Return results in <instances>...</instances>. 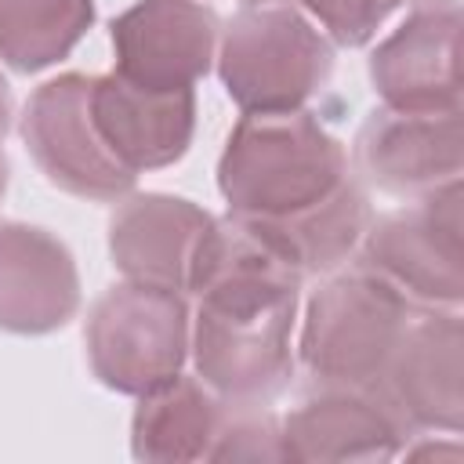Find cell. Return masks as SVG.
<instances>
[{
    "instance_id": "d6986e66",
    "label": "cell",
    "mask_w": 464,
    "mask_h": 464,
    "mask_svg": "<svg viewBox=\"0 0 464 464\" xmlns=\"http://www.w3.org/2000/svg\"><path fill=\"white\" fill-rule=\"evenodd\" d=\"M207 460H286L283 420L261 402H225Z\"/></svg>"
},
{
    "instance_id": "3957f363",
    "label": "cell",
    "mask_w": 464,
    "mask_h": 464,
    "mask_svg": "<svg viewBox=\"0 0 464 464\" xmlns=\"http://www.w3.org/2000/svg\"><path fill=\"white\" fill-rule=\"evenodd\" d=\"M417 304L366 268L330 276L304 308L297 359L315 388L377 392Z\"/></svg>"
},
{
    "instance_id": "e0dca14e",
    "label": "cell",
    "mask_w": 464,
    "mask_h": 464,
    "mask_svg": "<svg viewBox=\"0 0 464 464\" xmlns=\"http://www.w3.org/2000/svg\"><path fill=\"white\" fill-rule=\"evenodd\" d=\"M225 399H218L199 377L174 373L170 381L138 395L130 417V453L138 460H207L221 420Z\"/></svg>"
},
{
    "instance_id": "2e32d148",
    "label": "cell",
    "mask_w": 464,
    "mask_h": 464,
    "mask_svg": "<svg viewBox=\"0 0 464 464\" xmlns=\"http://www.w3.org/2000/svg\"><path fill=\"white\" fill-rule=\"evenodd\" d=\"M243 221V218H239ZM272 254H279L301 279L337 272L355 257L359 239L370 225V199L359 178H344L326 199L268 221H243Z\"/></svg>"
},
{
    "instance_id": "8992f818",
    "label": "cell",
    "mask_w": 464,
    "mask_h": 464,
    "mask_svg": "<svg viewBox=\"0 0 464 464\" xmlns=\"http://www.w3.org/2000/svg\"><path fill=\"white\" fill-rule=\"evenodd\" d=\"M188 334L192 312L185 294L123 279L91 304L83 344L94 377L105 388L138 399L181 373Z\"/></svg>"
},
{
    "instance_id": "52a82bcc",
    "label": "cell",
    "mask_w": 464,
    "mask_h": 464,
    "mask_svg": "<svg viewBox=\"0 0 464 464\" xmlns=\"http://www.w3.org/2000/svg\"><path fill=\"white\" fill-rule=\"evenodd\" d=\"M22 141L40 174L80 199L120 203L130 196L134 178L102 141L91 116V76L62 72L40 83L18 120Z\"/></svg>"
},
{
    "instance_id": "277c9868",
    "label": "cell",
    "mask_w": 464,
    "mask_h": 464,
    "mask_svg": "<svg viewBox=\"0 0 464 464\" xmlns=\"http://www.w3.org/2000/svg\"><path fill=\"white\" fill-rule=\"evenodd\" d=\"M218 76L239 112H294L334 72V44L290 4L236 11L218 36Z\"/></svg>"
},
{
    "instance_id": "9c48e42d",
    "label": "cell",
    "mask_w": 464,
    "mask_h": 464,
    "mask_svg": "<svg viewBox=\"0 0 464 464\" xmlns=\"http://www.w3.org/2000/svg\"><path fill=\"white\" fill-rule=\"evenodd\" d=\"M221 18L203 0H138L112 18L116 76L152 91H192L214 65Z\"/></svg>"
},
{
    "instance_id": "30bf717a",
    "label": "cell",
    "mask_w": 464,
    "mask_h": 464,
    "mask_svg": "<svg viewBox=\"0 0 464 464\" xmlns=\"http://www.w3.org/2000/svg\"><path fill=\"white\" fill-rule=\"evenodd\" d=\"M370 83L384 109H460V4L424 0L370 54Z\"/></svg>"
},
{
    "instance_id": "7c38bea8",
    "label": "cell",
    "mask_w": 464,
    "mask_h": 464,
    "mask_svg": "<svg viewBox=\"0 0 464 464\" xmlns=\"http://www.w3.org/2000/svg\"><path fill=\"white\" fill-rule=\"evenodd\" d=\"M214 218L167 192L123 196L109 218V254L127 283L188 294L196 254Z\"/></svg>"
},
{
    "instance_id": "6da1fadb",
    "label": "cell",
    "mask_w": 464,
    "mask_h": 464,
    "mask_svg": "<svg viewBox=\"0 0 464 464\" xmlns=\"http://www.w3.org/2000/svg\"><path fill=\"white\" fill-rule=\"evenodd\" d=\"M297 290L301 276L239 218H214L188 286L196 294L188 355L218 399L268 406L290 384Z\"/></svg>"
},
{
    "instance_id": "5bb4252c",
    "label": "cell",
    "mask_w": 464,
    "mask_h": 464,
    "mask_svg": "<svg viewBox=\"0 0 464 464\" xmlns=\"http://www.w3.org/2000/svg\"><path fill=\"white\" fill-rule=\"evenodd\" d=\"M80 308V276L69 246L40 225H0V330L51 334Z\"/></svg>"
},
{
    "instance_id": "5b68a950",
    "label": "cell",
    "mask_w": 464,
    "mask_h": 464,
    "mask_svg": "<svg viewBox=\"0 0 464 464\" xmlns=\"http://www.w3.org/2000/svg\"><path fill=\"white\" fill-rule=\"evenodd\" d=\"M460 178L417 196L410 207L370 218L355 265L384 279L417 308H460L464 301V214Z\"/></svg>"
},
{
    "instance_id": "9a60e30c",
    "label": "cell",
    "mask_w": 464,
    "mask_h": 464,
    "mask_svg": "<svg viewBox=\"0 0 464 464\" xmlns=\"http://www.w3.org/2000/svg\"><path fill=\"white\" fill-rule=\"evenodd\" d=\"M410 439L377 392L315 388L283 417L286 460H392Z\"/></svg>"
},
{
    "instance_id": "7402d4cb",
    "label": "cell",
    "mask_w": 464,
    "mask_h": 464,
    "mask_svg": "<svg viewBox=\"0 0 464 464\" xmlns=\"http://www.w3.org/2000/svg\"><path fill=\"white\" fill-rule=\"evenodd\" d=\"M11 130V87L7 80L0 76V138Z\"/></svg>"
},
{
    "instance_id": "4fadbf2b",
    "label": "cell",
    "mask_w": 464,
    "mask_h": 464,
    "mask_svg": "<svg viewBox=\"0 0 464 464\" xmlns=\"http://www.w3.org/2000/svg\"><path fill=\"white\" fill-rule=\"evenodd\" d=\"M91 116L109 152L130 170H160L178 163L196 130L192 91H152L116 72L91 76Z\"/></svg>"
},
{
    "instance_id": "7a4b0ae2",
    "label": "cell",
    "mask_w": 464,
    "mask_h": 464,
    "mask_svg": "<svg viewBox=\"0 0 464 464\" xmlns=\"http://www.w3.org/2000/svg\"><path fill=\"white\" fill-rule=\"evenodd\" d=\"M344 145L304 109L243 112L218 160V188L232 218L268 221L326 199L348 178Z\"/></svg>"
},
{
    "instance_id": "8fae6325",
    "label": "cell",
    "mask_w": 464,
    "mask_h": 464,
    "mask_svg": "<svg viewBox=\"0 0 464 464\" xmlns=\"http://www.w3.org/2000/svg\"><path fill=\"white\" fill-rule=\"evenodd\" d=\"M355 167L362 181L392 196H424L464 167L460 109L453 112H399L377 109L355 134Z\"/></svg>"
},
{
    "instance_id": "cb8c5ba5",
    "label": "cell",
    "mask_w": 464,
    "mask_h": 464,
    "mask_svg": "<svg viewBox=\"0 0 464 464\" xmlns=\"http://www.w3.org/2000/svg\"><path fill=\"white\" fill-rule=\"evenodd\" d=\"M261 4H290V0H243V7H261Z\"/></svg>"
},
{
    "instance_id": "603a6c76",
    "label": "cell",
    "mask_w": 464,
    "mask_h": 464,
    "mask_svg": "<svg viewBox=\"0 0 464 464\" xmlns=\"http://www.w3.org/2000/svg\"><path fill=\"white\" fill-rule=\"evenodd\" d=\"M7 174H11V167H7V156L0 152V199H4V192H7Z\"/></svg>"
},
{
    "instance_id": "ba28073f",
    "label": "cell",
    "mask_w": 464,
    "mask_h": 464,
    "mask_svg": "<svg viewBox=\"0 0 464 464\" xmlns=\"http://www.w3.org/2000/svg\"><path fill=\"white\" fill-rule=\"evenodd\" d=\"M377 395L410 435L464 428V323L457 308L413 312Z\"/></svg>"
},
{
    "instance_id": "44dd1931",
    "label": "cell",
    "mask_w": 464,
    "mask_h": 464,
    "mask_svg": "<svg viewBox=\"0 0 464 464\" xmlns=\"http://www.w3.org/2000/svg\"><path fill=\"white\" fill-rule=\"evenodd\" d=\"M410 460H460V442L457 439H450V442H431V439H424V442H417L413 450L406 446L402 450Z\"/></svg>"
},
{
    "instance_id": "ffe728a7",
    "label": "cell",
    "mask_w": 464,
    "mask_h": 464,
    "mask_svg": "<svg viewBox=\"0 0 464 464\" xmlns=\"http://www.w3.org/2000/svg\"><path fill=\"white\" fill-rule=\"evenodd\" d=\"M402 0H301L304 14L337 47H362Z\"/></svg>"
},
{
    "instance_id": "ac0fdd59",
    "label": "cell",
    "mask_w": 464,
    "mask_h": 464,
    "mask_svg": "<svg viewBox=\"0 0 464 464\" xmlns=\"http://www.w3.org/2000/svg\"><path fill=\"white\" fill-rule=\"evenodd\" d=\"M91 22L94 0H0V62L40 72L62 62Z\"/></svg>"
}]
</instances>
